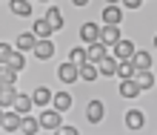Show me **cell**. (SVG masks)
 Returning a JSON list of instances; mask_svg holds the SVG:
<instances>
[{"label": "cell", "mask_w": 157, "mask_h": 135, "mask_svg": "<svg viewBox=\"0 0 157 135\" xmlns=\"http://www.w3.org/2000/svg\"><path fill=\"white\" fill-rule=\"evenodd\" d=\"M134 43L132 40H123V38H120L117 43H114V60H132L134 58Z\"/></svg>", "instance_id": "cell-1"}, {"label": "cell", "mask_w": 157, "mask_h": 135, "mask_svg": "<svg viewBox=\"0 0 157 135\" xmlns=\"http://www.w3.org/2000/svg\"><path fill=\"white\" fill-rule=\"evenodd\" d=\"M117 40H120V29H117V26H103V29L97 32V43H103V46H106V43L114 46Z\"/></svg>", "instance_id": "cell-2"}, {"label": "cell", "mask_w": 157, "mask_h": 135, "mask_svg": "<svg viewBox=\"0 0 157 135\" xmlns=\"http://www.w3.org/2000/svg\"><path fill=\"white\" fill-rule=\"evenodd\" d=\"M103 115H106L103 101H91V104L86 106V118H89L91 124H100V121H103Z\"/></svg>", "instance_id": "cell-3"}, {"label": "cell", "mask_w": 157, "mask_h": 135, "mask_svg": "<svg viewBox=\"0 0 157 135\" xmlns=\"http://www.w3.org/2000/svg\"><path fill=\"white\" fill-rule=\"evenodd\" d=\"M103 58H106V46H103V43H89V49H86V63H100Z\"/></svg>", "instance_id": "cell-4"}, {"label": "cell", "mask_w": 157, "mask_h": 135, "mask_svg": "<svg viewBox=\"0 0 157 135\" xmlns=\"http://www.w3.org/2000/svg\"><path fill=\"white\" fill-rule=\"evenodd\" d=\"M54 55V43L52 40H37V43H34V58H37V60H49Z\"/></svg>", "instance_id": "cell-5"}, {"label": "cell", "mask_w": 157, "mask_h": 135, "mask_svg": "<svg viewBox=\"0 0 157 135\" xmlns=\"http://www.w3.org/2000/svg\"><path fill=\"white\" fill-rule=\"evenodd\" d=\"M97 32H100L97 23H83L80 26V40L83 43H97Z\"/></svg>", "instance_id": "cell-6"}, {"label": "cell", "mask_w": 157, "mask_h": 135, "mask_svg": "<svg viewBox=\"0 0 157 135\" xmlns=\"http://www.w3.org/2000/svg\"><path fill=\"white\" fill-rule=\"evenodd\" d=\"M134 84L137 86H140V92H143V89H151L154 86V75H151V69H143V72H134Z\"/></svg>", "instance_id": "cell-7"}, {"label": "cell", "mask_w": 157, "mask_h": 135, "mask_svg": "<svg viewBox=\"0 0 157 135\" xmlns=\"http://www.w3.org/2000/svg\"><path fill=\"white\" fill-rule=\"evenodd\" d=\"M0 129L17 132V129H20V115H17V112H3V124H0Z\"/></svg>", "instance_id": "cell-8"}, {"label": "cell", "mask_w": 157, "mask_h": 135, "mask_svg": "<svg viewBox=\"0 0 157 135\" xmlns=\"http://www.w3.org/2000/svg\"><path fill=\"white\" fill-rule=\"evenodd\" d=\"M37 124H40V127H46V129H57V127H60V112H54V109L43 112Z\"/></svg>", "instance_id": "cell-9"}, {"label": "cell", "mask_w": 157, "mask_h": 135, "mask_svg": "<svg viewBox=\"0 0 157 135\" xmlns=\"http://www.w3.org/2000/svg\"><path fill=\"white\" fill-rule=\"evenodd\" d=\"M57 78L63 80V84H75V80H77V66L75 63H63L57 69Z\"/></svg>", "instance_id": "cell-10"}, {"label": "cell", "mask_w": 157, "mask_h": 135, "mask_svg": "<svg viewBox=\"0 0 157 135\" xmlns=\"http://www.w3.org/2000/svg\"><path fill=\"white\" fill-rule=\"evenodd\" d=\"M52 104H54V112H66L69 106H71V95L69 92H57V95H52Z\"/></svg>", "instance_id": "cell-11"}, {"label": "cell", "mask_w": 157, "mask_h": 135, "mask_svg": "<svg viewBox=\"0 0 157 135\" xmlns=\"http://www.w3.org/2000/svg\"><path fill=\"white\" fill-rule=\"evenodd\" d=\"M97 75H106V78H109V75H117V60L106 55V58L97 63Z\"/></svg>", "instance_id": "cell-12"}, {"label": "cell", "mask_w": 157, "mask_h": 135, "mask_svg": "<svg viewBox=\"0 0 157 135\" xmlns=\"http://www.w3.org/2000/svg\"><path fill=\"white\" fill-rule=\"evenodd\" d=\"M43 20L52 26V32H54V29H63V14H60V9H54V6L49 9V12H46V17H43Z\"/></svg>", "instance_id": "cell-13"}, {"label": "cell", "mask_w": 157, "mask_h": 135, "mask_svg": "<svg viewBox=\"0 0 157 135\" xmlns=\"http://www.w3.org/2000/svg\"><path fill=\"white\" fill-rule=\"evenodd\" d=\"M9 9H12V14H20V17H29L32 14V3H29V0H12Z\"/></svg>", "instance_id": "cell-14"}, {"label": "cell", "mask_w": 157, "mask_h": 135, "mask_svg": "<svg viewBox=\"0 0 157 135\" xmlns=\"http://www.w3.org/2000/svg\"><path fill=\"white\" fill-rule=\"evenodd\" d=\"M14 80H17V72L12 66L0 63V86H14Z\"/></svg>", "instance_id": "cell-15"}, {"label": "cell", "mask_w": 157, "mask_h": 135, "mask_svg": "<svg viewBox=\"0 0 157 135\" xmlns=\"http://www.w3.org/2000/svg\"><path fill=\"white\" fill-rule=\"evenodd\" d=\"M132 63H134V69H137V72H143V69H151V55H149V52H134Z\"/></svg>", "instance_id": "cell-16"}, {"label": "cell", "mask_w": 157, "mask_h": 135, "mask_svg": "<svg viewBox=\"0 0 157 135\" xmlns=\"http://www.w3.org/2000/svg\"><path fill=\"white\" fill-rule=\"evenodd\" d=\"M49 101H52V92H49L46 86H37V89H34V95H32V106H46Z\"/></svg>", "instance_id": "cell-17"}, {"label": "cell", "mask_w": 157, "mask_h": 135, "mask_svg": "<svg viewBox=\"0 0 157 135\" xmlns=\"http://www.w3.org/2000/svg\"><path fill=\"white\" fill-rule=\"evenodd\" d=\"M120 17H123V12H120L117 6H106V9H103V20H106V26H117Z\"/></svg>", "instance_id": "cell-18"}, {"label": "cell", "mask_w": 157, "mask_h": 135, "mask_svg": "<svg viewBox=\"0 0 157 135\" xmlns=\"http://www.w3.org/2000/svg\"><path fill=\"white\" fill-rule=\"evenodd\" d=\"M14 95H17L14 86H0V109L12 106V104H14Z\"/></svg>", "instance_id": "cell-19"}, {"label": "cell", "mask_w": 157, "mask_h": 135, "mask_svg": "<svg viewBox=\"0 0 157 135\" xmlns=\"http://www.w3.org/2000/svg\"><path fill=\"white\" fill-rule=\"evenodd\" d=\"M12 106H14V112H17V115H23V112H29V109H32V98H29V95H20V92H17Z\"/></svg>", "instance_id": "cell-20"}, {"label": "cell", "mask_w": 157, "mask_h": 135, "mask_svg": "<svg viewBox=\"0 0 157 135\" xmlns=\"http://www.w3.org/2000/svg\"><path fill=\"white\" fill-rule=\"evenodd\" d=\"M143 121H146V118H143V112H140V109L126 112V127H128V129H140V127H143Z\"/></svg>", "instance_id": "cell-21"}, {"label": "cell", "mask_w": 157, "mask_h": 135, "mask_svg": "<svg viewBox=\"0 0 157 135\" xmlns=\"http://www.w3.org/2000/svg\"><path fill=\"white\" fill-rule=\"evenodd\" d=\"M120 95H123V98H137V95H140V86L128 78V80H123V84H120Z\"/></svg>", "instance_id": "cell-22"}, {"label": "cell", "mask_w": 157, "mask_h": 135, "mask_svg": "<svg viewBox=\"0 0 157 135\" xmlns=\"http://www.w3.org/2000/svg\"><path fill=\"white\" fill-rule=\"evenodd\" d=\"M34 43H37V38H34L32 32H26V35H20V38H17V52H26V49H34Z\"/></svg>", "instance_id": "cell-23"}, {"label": "cell", "mask_w": 157, "mask_h": 135, "mask_svg": "<svg viewBox=\"0 0 157 135\" xmlns=\"http://www.w3.org/2000/svg\"><path fill=\"white\" fill-rule=\"evenodd\" d=\"M34 38H37V40H49V35H52V26L49 23H46V20H34Z\"/></svg>", "instance_id": "cell-24"}, {"label": "cell", "mask_w": 157, "mask_h": 135, "mask_svg": "<svg viewBox=\"0 0 157 135\" xmlns=\"http://www.w3.org/2000/svg\"><path fill=\"white\" fill-rule=\"evenodd\" d=\"M134 63H132V60H117V75L120 78H123V80H128V78H134Z\"/></svg>", "instance_id": "cell-25"}, {"label": "cell", "mask_w": 157, "mask_h": 135, "mask_svg": "<svg viewBox=\"0 0 157 135\" xmlns=\"http://www.w3.org/2000/svg\"><path fill=\"white\" fill-rule=\"evenodd\" d=\"M37 127H40V124H37V118H32V115H23V118H20V129H23L26 135H34V132H37Z\"/></svg>", "instance_id": "cell-26"}, {"label": "cell", "mask_w": 157, "mask_h": 135, "mask_svg": "<svg viewBox=\"0 0 157 135\" xmlns=\"http://www.w3.org/2000/svg\"><path fill=\"white\" fill-rule=\"evenodd\" d=\"M77 78H83V80H97V66H91V63L77 66Z\"/></svg>", "instance_id": "cell-27"}, {"label": "cell", "mask_w": 157, "mask_h": 135, "mask_svg": "<svg viewBox=\"0 0 157 135\" xmlns=\"http://www.w3.org/2000/svg\"><path fill=\"white\" fill-rule=\"evenodd\" d=\"M69 63L83 66V63H86V49H83V46H75V49H71V60H69Z\"/></svg>", "instance_id": "cell-28"}, {"label": "cell", "mask_w": 157, "mask_h": 135, "mask_svg": "<svg viewBox=\"0 0 157 135\" xmlns=\"http://www.w3.org/2000/svg\"><path fill=\"white\" fill-rule=\"evenodd\" d=\"M6 66H12L14 72H20L23 66H26V60H23V52H12V58H9V63Z\"/></svg>", "instance_id": "cell-29"}, {"label": "cell", "mask_w": 157, "mask_h": 135, "mask_svg": "<svg viewBox=\"0 0 157 135\" xmlns=\"http://www.w3.org/2000/svg\"><path fill=\"white\" fill-rule=\"evenodd\" d=\"M12 46H9V43H0V63H9V58H12Z\"/></svg>", "instance_id": "cell-30"}, {"label": "cell", "mask_w": 157, "mask_h": 135, "mask_svg": "<svg viewBox=\"0 0 157 135\" xmlns=\"http://www.w3.org/2000/svg\"><path fill=\"white\" fill-rule=\"evenodd\" d=\"M54 135H77V129H75V127H57V129H54Z\"/></svg>", "instance_id": "cell-31"}, {"label": "cell", "mask_w": 157, "mask_h": 135, "mask_svg": "<svg viewBox=\"0 0 157 135\" xmlns=\"http://www.w3.org/2000/svg\"><path fill=\"white\" fill-rule=\"evenodd\" d=\"M140 3H143V0H123V6H128V9H137Z\"/></svg>", "instance_id": "cell-32"}, {"label": "cell", "mask_w": 157, "mask_h": 135, "mask_svg": "<svg viewBox=\"0 0 157 135\" xmlns=\"http://www.w3.org/2000/svg\"><path fill=\"white\" fill-rule=\"evenodd\" d=\"M71 3H75V6H86L89 0H71Z\"/></svg>", "instance_id": "cell-33"}, {"label": "cell", "mask_w": 157, "mask_h": 135, "mask_svg": "<svg viewBox=\"0 0 157 135\" xmlns=\"http://www.w3.org/2000/svg\"><path fill=\"white\" fill-rule=\"evenodd\" d=\"M106 3H109V6H114V3H117V0H106Z\"/></svg>", "instance_id": "cell-34"}, {"label": "cell", "mask_w": 157, "mask_h": 135, "mask_svg": "<svg viewBox=\"0 0 157 135\" xmlns=\"http://www.w3.org/2000/svg\"><path fill=\"white\" fill-rule=\"evenodd\" d=\"M0 124H3V109H0Z\"/></svg>", "instance_id": "cell-35"}, {"label": "cell", "mask_w": 157, "mask_h": 135, "mask_svg": "<svg viewBox=\"0 0 157 135\" xmlns=\"http://www.w3.org/2000/svg\"><path fill=\"white\" fill-rule=\"evenodd\" d=\"M154 46H157V38H154Z\"/></svg>", "instance_id": "cell-36"}]
</instances>
